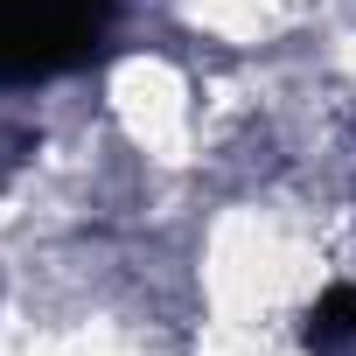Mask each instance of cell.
<instances>
[{
    "instance_id": "cell-1",
    "label": "cell",
    "mask_w": 356,
    "mask_h": 356,
    "mask_svg": "<svg viewBox=\"0 0 356 356\" xmlns=\"http://www.w3.org/2000/svg\"><path fill=\"white\" fill-rule=\"evenodd\" d=\"M98 35V0H0V70H56Z\"/></svg>"
}]
</instances>
